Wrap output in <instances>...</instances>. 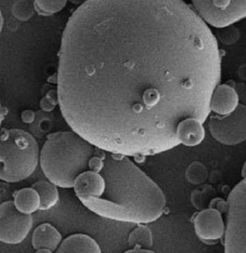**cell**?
<instances>
[{"label":"cell","instance_id":"obj_23","mask_svg":"<svg viewBox=\"0 0 246 253\" xmlns=\"http://www.w3.org/2000/svg\"><path fill=\"white\" fill-rule=\"evenodd\" d=\"M88 0H70V2L73 4H77V5H82L85 2H87Z\"/></svg>","mask_w":246,"mask_h":253},{"label":"cell","instance_id":"obj_5","mask_svg":"<svg viewBox=\"0 0 246 253\" xmlns=\"http://www.w3.org/2000/svg\"><path fill=\"white\" fill-rule=\"evenodd\" d=\"M224 237L225 253H246V177L229 194Z\"/></svg>","mask_w":246,"mask_h":253},{"label":"cell","instance_id":"obj_19","mask_svg":"<svg viewBox=\"0 0 246 253\" xmlns=\"http://www.w3.org/2000/svg\"><path fill=\"white\" fill-rule=\"evenodd\" d=\"M34 5H32L27 0H19L16 1L12 7V13L15 16V19L20 21H27L30 20L34 14Z\"/></svg>","mask_w":246,"mask_h":253},{"label":"cell","instance_id":"obj_15","mask_svg":"<svg viewBox=\"0 0 246 253\" xmlns=\"http://www.w3.org/2000/svg\"><path fill=\"white\" fill-rule=\"evenodd\" d=\"M33 188L37 192L41 199V205H39L41 210H49L59 201L58 188L50 181H38L33 184Z\"/></svg>","mask_w":246,"mask_h":253},{"label":"cell","instance_id":"obj_3","mask_svg":"<svg viewBox=\"0 0 246 253\" xmlns=\"http://www.w3.org/2000/svg\"><path fill=\"white\" fill-rule=\"evenodd\" d=\"M97 148L74 131L51 133L39 155L44 174L56 186L72 188L76 176L88 169Z\"/></svg>","mask_w":246,"mask_h":253},{"label":"cell","instance_id":"obj_21","mask_svg":"<svg viewBox=\"0 0 246 253\" xmlns=\"http://www.w3.org/2000/svg\"><path fill=\"white\" fill-rule=\"evenodd\" d=\"M22 119L24 123L27 124H33L34 120H35V113L32 111H25L22 114Z\"/></svg>","mask_w":246,"mask_h":253},{"label":"cell","instance_id":"obj_12","mask_svg":"<svg viewBox=\"0 0 246 253\" xmlns=\"http://www.w3.org/2000/svg\"><path fill=\"white\" fill-rule=\"evenodd\" d=\"M55 253H101V250L90 236L75 234L63 240Z\"/></svg>","mask_w":246,"mask_h":253},{"label":"cell","instance_id":"obj_13","mask_svg":"<svg viewBox=\"0 0 246 253\" xmlns=\"http://www.w3.org/2000/svg\"><path fill=\"white\" fill-rule=\"evenodd\" d=\"M205 137L203 124L197 119H188L178 128V140L186 146H197L201 144Z\"/></svg>","mask_w":246,"mask_h":253},{"label":"cell","instance_id":"obj_1","mask_svg":"<svg viewBox=\"0 0 246 253\" xmlns=\"http://www.w3.org/2000/svg\"><path fill=\"white\" fill-rule=\"evenodd\" d=\"M221 79L208 25L184 0H88L68 19L58 103L71 129L103 151L153 156L204 124Z\"/></svg>","mask_w":246,"mask_h":253},{"label":"cell","instance_id":"obj_4","mask_svg":"<svg viewBox=\"0 0 246 253\" xmlns=\"http://www.w3.org/2000/svg\"><path fill=\"white\" fill-rule=\"evenodd\" d=\"M38 143L21 129H4L0 133V180L21 182L31 176L39 163Z\"/></svg>","mask_w":246,"mask_h":253},{"label":"cell","instance_id":"obj_14","mask_svg":"<svg viewBox=\"0 0 246 253\" xmlns=\"http://www.w3.org/2000/svg\"><path fill=\"white\" fill-rule=\"evenodd\" d=\"M13 203L16 209L21 211L22 213L32 214L39 209L41 199H39L37 192L33 187L22 188L14 194Z\"/></svg>","mask_w":246,"mask_h":253},{"label":"cell","instance_id":"obj_6","mask_svg":"<svg viewBox=\"0 0 246 253\" xmlns=\"http://www.w3.org/2000/svg\"><path fill=\"white\" fill-rule=\"evenodd\" d=\"M194 11L206 24L224 28L246 18V0H192Z\"/></svg>","mask_w":246,"mask_h":253},{"label":"cell","instance_id":"obj_22","mask_svg":"<svg viewBox=\"0 0 246 253\" xmlns=\"http://www.w3.org/2000/svg\"><path fill=\"white\" fill-rule=\"evenodd\" d=\"M125 253H155L154 251L150 249H144V248H134L130 249L128 251H126Z\"/></svg>","mask_w":246,"mask_h":253},{"label":"cell","instance_id":"obj_11","mask_svg":"<svg viewBox=\"0 0 246 253\" xmlns=\"http://www.w3.org/2000/svg\"><path fill=\"white\" fill-rule=\"evenodd\" d=\"M61 243L62 235L49 223L41 224L33 233L32 245L35 250L49 249L51 251H56Z\"/></svg>","mask_w":246,"mask_h":253},{"label":"cell","instance_id":"obj_17","mask_svg":"<svg viewBox=\"0 0 246 253\" xmlns=\"http://www.w3.org/2000/svg\"><path fill=\"white\" fill-rule=\"evenodd\" d=\"M68 0H34V9L39 15L50 16L64 9Z\"/></svg>","mask_w":246,"mask_h":253},{"label":"cell","instance_id":"obj_25","mask_svg":"<svg viewBox=\"0 0 246 253\" xmlns=\"http://www.w3.org/2000/svg\"><path fill=\"white\" fill-rule=\"evenodd\" d=\"M36 253H53V251H51L49 249H38L36 250Z\"/></svg>","mask_w":246,"mask_h":253},{"label":"cell","instance_id":"obj_2","mask_svg":"<svg viewBox=\"0 0 246 253\" xmlns=\"http://www.w3.org/2000/svg\"><path fill=\"white\" fill-rule=\"evenodd\" d=\"M88 169L98 171L105 183L101 196L85 205L94 213L136 224L152 223L164 213L162 189L128 156L97 148Z\"/></svg>","mask_w":246,"mask_h":253},{"label":"cell","instance_id":"obj_18","mask_svg":"<svg viewBox=\"0 0 246 253\" xmlns=\"http://www.w3.org/2000/svg\"><path fill=\"white\" fill-rule=\"evenodd\" d=\"M207 169L206 167L198 163V162H194L189 166V168L187 169V179L188 181L196 184V185H198V184H202L206 179H207Z\"/></svg>","mask_w":246,"mask_h":253},{"label":"cell","instance_id":"obj_27","mask_svg":"<svg viewBox=\"0 0 246 253\" xmlns=\"http://www.w3.org/2000/svg\"><path fill=\"white\" fill-rule=\"evenodd\" d=\"M2 122V112H1V105H0V126H1Z\"/></svg>","mask_w":246,"mask_h":253},{"label":"cell","instance_id":"obj_9","mask_svg":"<svg viewBox=\"0 0 246 253\" xmlns=\"http://www.w3.org/2000/svg\"><path fill=\"white\" fill-rule=\"evenodd\" d=\"M193 224L197 236L205 244H214L225 236L224 218L217 209L209 208L197 212Z\"/></svg>","mask_w":246,"mask_h":253},{"label":"cell","instance_id":"obj_8","mask_svg":"<svg viewBox=\"0 0 246 253\" xmlns=\"http://www.w3.org/2000/svg\"><path fill=\"white\" fill-rule=\"evenodd\" d=\"M33 225L31 214L22 213L13 201L0 205V241L8 245H18L24 240Z\"/></svg>","mask_w":246,"mask_h":253},{"label":"cell","instance_id":"obj_16","mask_svg":"<svg viewBox=\"0 0 246 253\" xmlns=\"http://www.w3.org/2000/svg\"><path fill=\"white\" fill-rule=\"evenodd\" d=\"M128 241L130 245L135 246L136 248L148 249L153 243L152 233L147 226L139 224V226L136 227L134 231L130 233Z\"/></svg>","mask_w":246,"mask_h":253},{"label":"cell","instance_id":"obj_24","mask_svg":"<svg viewBox=\"0 0 246 253\" xmlns=\"http://www.w3.org/2000/svg\"><path fill=\"white\" fill-rule=\"evenodd\" d=\"M2 27H3V16H2L1 11H0V34H1Z\"/></svg>","mask_w":246,"mask_h":253},{"label":"cell","instance_id":"obj_10","mask_svg":"<svg viewBox=\"0 0 246 253\" xmlns=\"http://www.w3.org/2000/svg\"><path fill=\"white\" fill-rule=\"evenodd\" d=\"M238 106L239 95L230 85L219 84L214 89L209 103L210 112H214L219 116H227L234 112Z\"/></svg>","mask_w":246,"mask_h":253},{"label":"cell","instance_id":"obj_20","mask_svg":"<svg viewBox=\"0 0 246 253\" xmlns=\"http://www.w3.org/2000/svg\"><path fill=\"white\" fill-rule=\"evenodd\" d=\"M217 37H218L219 42L225 43V44H232L236 43L239 39V31L236 27L228 26L221 28V31L217 34ZM216 37V38H217Z\"/></svg>","mask_w":246,"mask_h":253},{"label":"cell","instance_id":"obj_7","mask_svg":"<svg viewBox=\"0 0 246 253\" xmlns=\"http://www.w3.org/2000/svg\"><path fill=\"white\" fill-rule=\"evenodd\" d=\"M208 128L216 141L224 145H238L246 141V106L239 104L227 116L209 118Z\"/></svg>","mask_w":246,"mask_h":253},{"label":"cell","instance_id":"obj_26","mask_svg":"<svg viewBox=\"0 0 246 253\" xmlns=\"http://www.w3.org/2000/svg\"><path fill=\"white\" fill-rule=\"evenodd\" d=\"M242 176H243V179H245V177H246V162H245L243 168H242Z\"/></svg>","mask_w":246,"mask_h":253}]
</instances>
